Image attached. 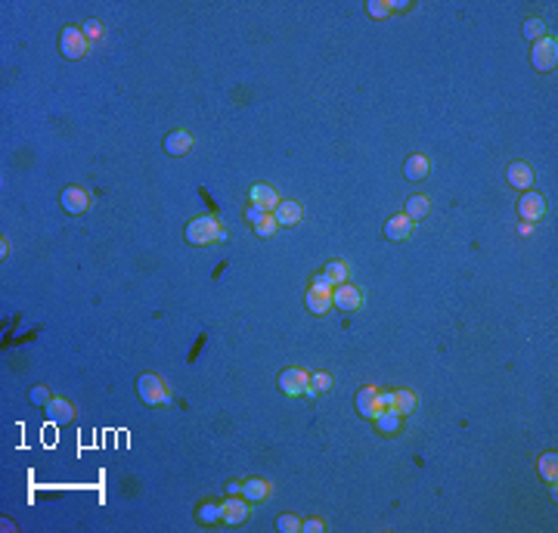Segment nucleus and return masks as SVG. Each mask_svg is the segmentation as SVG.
<instances>
[{
	"label": "nucleus",
	"mask_w": 558,
	"mask_h": 533,
	"mask_svg": "<svg viewBox=\"0 0 558 533\" xmlns=\"http://www.w3.org/2000/svg\"><path fill=\"white\" fill-rule=\"evenodd\" d=\"M357 409L363 419H375L382 409H388V403H384V390L378 388H363L357 394Z\"/></svg>",
	"instance_id": "nucleus-6"
},
{
	"label": "nucleus",
	"mask_w": 558,
	"mask_h": 533,
	"mask_svg": "<svg viewBox=\"0 0 558 533\" xmlns=\"http://www.w3.org/2000/svg\"><path fill=\"white\" fill-rule=\"evenodd\" d=\"M47 415L50 421H56V425H68V421L74 419V409L68 400H62V397H53V400L47 403Z\"/></svg>",
	"instance_id": "nucleus-19"
},
{
	"label": "nucleus",
	"mask_w": 558,
	"mask_h": 533,
	"mask_svg": "<svg viewBox=\"0 0 558 533\" xmlns=\"http://www.w3.org/2000/svg\"><path fill=\"white\" fill-rule=\"evenodd\" d=\"M192 149V136L189 130H171L165 136V152L167 155H186Z\"/></svg>",
	"instance_id": "nucleus-17"
},
{
	"label": "nucleus",
	"mask_w": 558,
	"mask_h": 533,
	"mask_svg": "<svg viewBox=\"0 0 558 533\" xmlns=\"http://www.w3.org/2000/svg\"><path fill=\"white\" fill-rule=\"evenodd\" d=\"M415 403H419V400H415L413 390H406V388H403V390H391V409H397L400 415H413L415 412Z\"/></svg>",
	"instance_id": "nucleus-20"
},
{
	"label": "nucleus",
	"mask_w": 558,
	"mask_h": 533,
	"mask_svg": "<svg viewBox=\"0 0 558 533\" xmlns=\"http://www.w3.org/2000/svg\"><path fill=\"white\" fill-rule=\"evenodd\" d=\"M248 505H251V502H248L245 496H229V499L220 505V521L229 527L242 524V521L248 518Z\"/></svg>",
	"instance_id": "nucleus-9"
},
{
	"label": "nucleus",
	"mask_w": 558,
	"mask_h": 533,
	"mask_svg": "<svg viewBox=\"0 0 558 533\" xmlns=\"http://www.w3.org/2000/svg\"><path fill=\"white\" fill-rule=\"evenodd\" d=\"M530 59H533V68H537V72H552V68L558 65V43H555V37H539V41L533 43Z\"/></svg>",
	"instance_id": "nucleus-4"
},
{
	"label": "nucleus",
	"mask_w": 558,
	"mask_h": 533,
	"mask_svg": "<svg viewBox=\"0 0 558 533\" xmlns=\"http://www.w3.org/2000/svg\"><path fill=\"white\" fill-rule=\"evenodd\" d=\"M248 196H251V205H258L260 211H276V205H279V192L270 183H254L248 189Z\"/></svg>",
	"instance_id": "nucleus-12"
},
{
	"label": "nucleus",
	"mask_w": 558,
	"mask_h": 533,
	"mask_svg": "<svg viewBox=\"0 0 558 533\" xmlns=\"http://www.w3.org/2000/svg\"><path fill=\"white\" fill-rule=\"evenodd\" d=\"M310 384V375L304 369H285L279 372V390L289 397H304V388Z\"/></svg>",
	"instance_id": "nucleus-8"
},
{
	"label": "nucleus",
	"mask_w": 558,
	"mask_h": 533,
	"mask_svg": "<svg viewBox=\"0 0 558 533\" xmlns=\"http://www.w3.org/2000/svg\"><path fill=\"white\" fill-rule=\"evenodd\" d=\"M378 425V431H384V434H394V431H400V425H403V415L397 412V409H382V412L372 419Z\"/></svg>",
	"instance_id": "nucleus-21"
},
{
	"label": "nucleus",
	"mask_w": 558,
	"mask_h": 533,
	"mask_svg": "<svg viewBox=\"0 0 558 533\" xmlns=\"http://www.w3.org/2000/svg\"><path fill=\"white\" fill-rule=\"evenodd\" d=\"M332 307L344 310V313H353V310L363 307V291H360L357 285H347V282L335 285L332 289Z\"/></svg>",
	"instance_id": "nucleus-5"
},
{
	"label": "nucleus",
	"mask_w": 558,
	"mask_h": 533,
	"mask_svg": "<svg viewBox=\"0 0 558 533\" xmlns=\"http://www.w3.org/2000/svg\"><path fill=\"white\" fill-rule=\"evenodd\" d=\"M539 477H543L546 483L558 481V456L555 452H543V456H539Z\"/></svg>",
	"instance_id": "nucleus-23"
},
{
	"label": "nucleus",
	"mask_w": 558,
	"mask_h": 533,
	"mask_svg": "<svg viewBox=\"0 0 558 533\" xmlns=\"http://www.w3.org/2000/svg\"><path fill=\"white\" fill-rule=\"evenodd\" d=\"M518 214L524 217V223L539 220V217L546 214V202H543V196H539V192H530V189H527L524 196L518 198Z\"/></svg>",
	"instance_id": "nucleus-10"
},
{
	"label": "nucleus",
	"mask_w": 558,
	"mask_h": 533,
	"mask_svg": "<svg viewBox=\"0 0 558 533\" xmlns=\"http://www.w3.org/2000/svg\"><path fill=\"white\" fill-rule=\"evenodd\" d=\"M366 10H369L372 19H388L391 3H384V0H369V3H366Z\"/></svg>",
	"instance_id": "nucleus-29"
},
{
	"label": "nucleus",
	"mask_w": 558,
	"mask_h": 533,
	"mask_svg": "<svg viewBox=\"0 0 558 533\" xmlns=\"http://www.w3.org/2000/svg\"><path fill=\"white\" fill-rule=\"evenodd\" d=\"M202 524H214V521H220V502H205V505H198V514H196Z\"/></svg>",
	"instance_id": "nucleus-25"
},
{
	"label": "nucleus",
	"mask_w": 558,
	"mask_h": 533,
	"mask_svg": "<svg viewBox=\"0 0 558 533\" xmlns=\"http://www.w3.org/2000/svg\"><path fill=\"white\" fill-rule=\"evenodd\" d=\"M273 217H276L279 227H295V223L304 217V208L298 202H279L276 211H273Z\"/></svg>",
	"instance_id": "nucleus-16"
},
{
	"label": "nucleus",
	"mask_w": 558,
	"mask_h": 533,
	"mask_svg": "<svg viewBox=\"0 0 558 533\" xmlns=\"http://www.w3.org/2000/svg\"><path fill=\"white\" fill-rule=\"evenodd\" d=\"M384 236H388L391 242H403L413 236V220H409L406 214H394L388 223H384Z\"/></svg>",
	"instance_id": "nucleus-15"
},
{
	"label": "nucleus",
	"mask_w": 558,
	"mask_h": 533,
	"mask_svg": "<svg viewBox=\"0 0 558 533\" xmlns=\"http://www.w3.org/2000/svg\"><path fill=\"white\" fill-rule=\"evenodd\" d=\"M62 208H65L68 214H84V211L90 208V192L81 189V186H65V189H62Z\"/></svg>",
	"instance_id": "nucleus-11"
},
{
	"label": "nucleus",
	"mask_w": 558,
	"mask_h": 533,
	"mask_svg": "<svg viewBox=\"0 0 558 533\" xmlns=\"http://www.w3.org/2000/svg\"><path fill=\"white\" fill-rule=\"evenodd\" d=\"M403 214H406L409 220L415 223V220H422V217L431 214V202H428L425 196H413V198L406 202V211H403Z\"/></svg>",
	"instance_id": "nucleus-22"
},
{
	"label": "nucleus",
	"mask_w": 558,
	"mask_h": 533,
	"mask_svg": "<svg viewBox=\"0 0 558 533\" xmlns=\"http://www.w3.org/2000/svg\"><path fill=\"white\" fill-rule=\"evenodd\" d=\"M28 400H31V403H41V406H47V403L53 400V397H50V390L43 388V384H37V388H31V390H28Z\"/></svg>",
	"instance_id": "nucleus-32"
},
{
	"label": "nucleus",
	"mask_w": 558,
	"mask_h": 533,
	"mask_svg": "<svg viewBox=\"0 0 558 533\" xmlns=\"http://www.w3.org/2000/svg\"><path fill=\"white\" fill-rule=\"evenodd\" d=\"M521 31H524L527 41H539V37H546V22L543 19H527Z\"/></svg>",
	"instance_id": "nucleus-27"
},
{
	"label": "nucleus",
	"mask_w": 558,
	"mask_h": 533,
	"mask_svg": "<svg viewBox=\"0 0 558 533\" xmlns=\"http://www.w3.org/2000/svg\"><path fill=\"white\" fill-rule=\"evenodd\" d=\"M506 177H508V183L515 186V189H530L533 186V167L527 165V161H512L508 165V171H506Z\"/></svg>",
	"instance_id": "nucleus-13"
},
{
	"label": "nucleus",
	"mask_w": 558,
	"mask_h": 533,
	"mask_svg": "<svg viewBox=\"0 0 558 533\" xmlns=\"http://www.w3.org/2000/svg\"><path fill=\"white\" fill-rule=\"evenodd\" d=\"M276 227H279L276 217H273V214H264V217L258 220V227H254V233H258V236H273V229H276Z\"/></svg>",
	"instance_id": "nucleus-30"
},
{
	"label": "nucleus",
	"mask_w": 558,
	"mask_h": 533,
	"mask_svg": "<svg viewBox=\"0 0 558 533\" xmlns=\"http://www.w3.org/2000/svg\"><path fill=\"white\" fill-rule=\"evenodd\" d=\"M332 289L335 285H313L310 282V291H307V310L316 316H326L332 310Z\"/></svg>",
	"instance_id": "nucleus-7"
},
{
	"label": "nucleus",
	"mask_w": 558,
	"mask_h": 533,
	"mask_svg": "<svg viewBox=\"0 0 558 533\" xmlns=\"http://www.w3.org/2000/svg\"><path fill=\"white\" fill-rule=\"evenodd\" d=\"M227 493H229V496H242V483H239V481H229V483H227Z\"/></svg>",
	"instance_id": "nucleus-35"
},
{
	"label": "nucleus",
	"mask_w": 558,
	"mask_h": 533,
	"mask_svg": "<svg viewBox=\"0 0 558 533\" xmlns=\"http://www.w3.org/2000/svg\"><path fill=\"white\" fill-rule=\"evenodd\" d=\"M301 524L304 521L298 514H279L276 518V530H282V533H301Z\"/></svg>",
	"instance_id": "nucleus-26"
},
{
	"label": "nucleus",
	"mask_w": 558,
	"mask_h": 533,
	"mask_svg": "<svg viewBox=\"0 0 558 533\" xmlns=\"http://www.w3.org/2000/svg\"><path fill=\"white\" fill-rule=\"evenodd\" d=\"M322 273H326V279H329L332 285L347 282V264H344V260H329L326 270H322Z\"/></svg>",
	"instance_id": "nucleus-24"
},
{
	"label": "nucleus",
	"mask_w": 558,
	"mask_h": 533,
	"mask_svg": "<svg viewBox=\"0 0 558 533\" xmlns=\"http://www.w3.org/2000/svg\"><path fill=\"white\" fill-rule=\"evenodd\" d=\"M84 34H87V41H99V37L105 34L103 22H99V19H87V22H84Z\"/></svg>",
	"instance_id": "nucleus-31"
},
{
	"label": "nucleus",
	"mask_w": 558,
	"mask_h": 533,
	"mask_svg": "<svg viewBox=\"0 0 558 533\" xmlns=\"http://www.w3.org/2000/svg\"><path fill=\"white\" fill-rule=\"evenodd\" d=\"M310 384H313V388H316V390H320V394H322V390H332L335 378L329 375V372H316V375H310Z\"/></svg>",
	"instance_id": "nucleus-28"
},
{
	"label": "nucleus",
	"mask_w": 558,
	"mask_h": 533,
	"mask_svg": "<svg viewBox=\"0 0 558 533\" xmlns=\"http://www.w3.org/2000/svg\"><path fill=\"white\" fill-rule=\"evenodd\" d=\"M59 43H62V56H68V59H84L90 53V41H87L84 28H74V25L62 28Z\"/></svg>",
	"instance_id": "nucleus-3"
},
{
	"label": "nucleus",
	"mask_w": 558,
	"mask_h": 533,
	"mask_svg": "<svg viewBox=\"0 0 558 533\" xmlns=\"http://www.w3.org/2000/svg\"><path fill=\"white\" fill-rule=\"evenodd\" d=\"M301 530L304 533H320V530H326V524H322L320 518H310V521H304L301 524Z\"/></svg>",
	"instance_id": "nucleus-34"
},
{
	"label": "nucleus",
	"mask_w": 558,
	"mask_h": 533,
	"mask_svg": "<svg viewBox=\"0 0 558 533\" xmlns=\"http://www.w3.org/2000/svg\"><path fill=\"white\" fill-rule=\"evenodd\" d=\"M136 390H140V400L146 403V406H165V403L171 400V394H167L165 382H161L155 372H146V375H140V382H136Z\"/></svg>",
	"instance_id": "nucleus-2"
},
{
	"label": "nucleus",
	"mask_w": 558,
	"mask_h": 533,
	"mask_svg": "<svg viewBox=\"0 0 558 533\" xmlns=\"http://www.w3.org/2000/svg\"><path fill=\"white\" fill-rule=\"evenodd\" d=\"M264 214H267V211H260L258 205H248V208H245V223H248V227H258V220Z\"/></svg>",
	"instance_id": "nucleus-33"
},
{
	"label": "nucleus",
	"mask_w": 558,
	"mask_h": 533,
	"mask_svg": "<svg viewBox=\"0 0 558 533\" xmlns=\"http://www.w3.org/2000/svg\"><path fill=\"white\" fill-rule=\"evenodd\" d=\"M428 174H431V158H428V155H409V158L403 161V177L413 180V183L425 180Z\"/></svg>",
	"instance_id": "nucleus-14"
},
{
	"label": "nucleus",
	"mask_w": 558,
	"mask_h": 533,
	"mask_svg": "<svg viewBox=\"0 0 558 533\" xmlns=\"http://www.w3.org/2000/svg\"><path fill=\"white\" fill-rule=\"evenodd\" d=\"M242 496H245L248 502H267L270 499V483H267L264 477H248V481L242 483Z\"/></svg>",
	"instance_id": "nucleus-18"
},
{
	"label": "nucleus",
	"mask_w": 558,
	"mask_h": 533,
	"mask_svg": "<svg viewBox=\"0 0 558 533\" xmlns=\"http://www.w3.org/2000/svg\"><path fill=\"white\" fill-rule=\"evenodd\" d=\"M223 239H227V233H223V227L217 223V217H211V214L196 217V220H189V227H186V242H189V245H214V242H223Z\"/></svg>",
	"instance_id": "nucleus-1"
}]
</instances>
